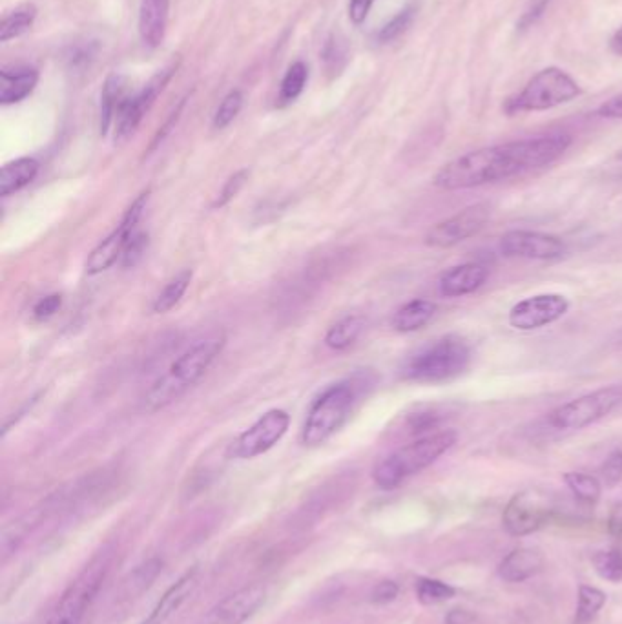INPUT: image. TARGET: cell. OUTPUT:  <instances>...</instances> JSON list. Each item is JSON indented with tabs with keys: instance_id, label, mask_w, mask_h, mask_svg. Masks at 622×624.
<instances>
[{
	"instance_id": "cell-37",
	"label": "cell",
	"mask_w": 622,
	"mask_h": 624,
	"mask_svg": "<svg viewBox=\"0 0 622 624\" xmlns=\"http://www.w3.org/2000/svg\"><path fill=\"white\" fill-rule=\"evenodd\" d=\"M249 177V170H239L234 176H230L223 190L219 192L218 199L214 201V208H221L225 207V205H229L230 201L236 198L239 192H241V188L245 187V183L249 181Z\"/></svg>"
},
{
	"instance_id": "cell-29",
	"label": "cell",
	"mask_w": 622,
	"mask_h": 624,
	"mask_svg": "<svg viewBox=\"0 0 622 624\" xmlns=\"http://www.w3.org/2000/svg\"><path fill=\"white\" fill-rule=\"evenodd\" d=\"M307 79H309L307 64L301 63V61L291 64L285 73V77H283V81H281L280 95H278L280 106L294 103L303 94V90L307 86Z\"/></svg>"
},
{
	"instance_id": "cell-49",
	"label": "cell",
	"mask_w": 622,
	"mask_h": 624,
	"mask_svg": "<svg viewBox=\"0 0 622 624\" xmlns=\"http://www.w3.org/2000/svg\"><path fill=\"white\" fill-rule=\"evenodd\" d=\"M610 48L615 55H621L622 57V28H619L617 32L613 33L612 41H610Z\"/></svg>"
},
{
	"instance_id": "cell-51",
	"label": "cell",
	"mask_w": 622,
	"mask_h": 624,
	"mask_svg": "<svg viewBox=\"0 0 622 624\" xmlns=\"http://www.w3.org/2000/svg\"><path fill=\"white\" fill-rule=\"evenodd\" d=\"M617 159H619V161H622V150L621 152H619V154H617Z\"/></svg>"
},
{
	"instance_id": "cell-33",
	"label": "cell",
	"mask_w": 622,
	"mask_h": 624,
	"mask_svg": "<svg viewBox=\"0 0 622 624\" xmlns=\"http://www.w3.org/2000/svg\"><path fill=\"white\" fill-rule=\"evenodd\" d=\"M593 566H595V572L599 573L604 581L621 583L622 552H619V550L595 553L593 555Z\"/></svg>"
},
{
	"instance_id": "cell-48",
	"label": "cell",
	"mask_w": 622,
	"mask_h": 624,
	"mask_svg": "<svg viewBox=\"0 0 622 624\" xmlns=\"http://www.w3.org/2000/svg\"><path fill=\"white\" fill-rule=\"evenodd\" d=\"M608 530L613 537H621L622 535V504H617L612 510L610 520H608Z\"/></svg>"
},
{
	"instance_id": "cell-27",
	"label": "cell",
	"mask_w": 622,
	"mask_h": 624,
	"mask_svg": "<svg viewBox=\"0 0 622 624\" xmlns=\"http://www.w3.org/2000/svg\"><path fill=\"white\" fill-rule=\"evenodd\" d=\"M37 19V8L33 4H22L15 10L8 11L0 22V42L17 39L28 32Z\"/></svg>"
},
{
	"instance_id": "cell-2",
	"label": "cell",
	"mask_w": 622,
	"mask_h": 624,
	"mask_svg": "<svg viewBox=\"0 0 622 624\" xmlns=\"http://www.w3.org/2000/svg\"><path fill=\"white\" fill-rule=\"evenodd\" d=\"M223 347L225 334L214 333L208 334L203 340L188 347L185 353L179 354L166 369L165 375L159 376L143 396V407L146 411H159L185 395L190 387H194L205 376L208 367L214 364Z\"/></svg>"
},
{
	"instance_id": "cell-43",
	"label": "cell",
	"mask_w": 622,
	"mask_h": 624,
	"mask_svg": "<svg viewBox=\"0 0 622 624\" xmlns=\"http://www.w3.org/2000/svg\"><path fill=\"white\" fill-rule=\"evenodd\" d=\"M400 593V586L394 583V581H382V583L376 584L371 593V601L374 604H387L393 603L394 599L398 597Z\"/></svg>"
},
{
	"instance_id": "cell-34",
	"label": "cell",
	"mask_w": 622,
	"mask_h": 624,
	"mask_svg": "<svg viewBox=\"0 0 622 624\" xmlns=\"http://www.w3.org/2000/svg\"><path fill=\"white\" fill-rule=\"evenodd\" d=\"M347 59H349L347 42L340 39L338 35H331L329 41L325 42V48H323V63H325L327 72L338 75L345 68Z\"/></svg>"
},
{
	"instance_id": "cell-3",
	"label": "cell",
	"mask_w": 622,
	"mask_h": 624,
	"mask_svg": "<svg viewBox=\"0 0 622 624\" xmlns=\"http://www.w3.org/2000/svg\"><path fill=\"white\" fill-rule=\"evenodd\" d=\"M473 349L464 336L446 334L420 347L402 365V378L416 384H444L464 375Z\"/></svg>"
},
{
	"instance_id": "cell-7",
	"label": "cell",
	"mask_w": 622,
	"mask_h": 624,
	"mask_svg": "<svg viewBox=\"0 0 622 624\" xmlns=\"http://www.w3.org/2000/svg\"><path fill=\"white\" fill-rule=\"evenodd\" d=\"M581 95L579 84L560 68H546L529 81L520 94L506 101V114L544 112L560 104L570 103Z\"/></svg>"
},
{
	"instance_id": "cell-9",
	"label": "cell",
	"mask_w": 622,
	"mask_h": 624,
	"mask_svg": "<svg viewBox=\"0 0 622 624\" xmlns=\"http://www.w3.org/2000/svg\"><path fill=\"white\" fill-rule=\"evenodd\" d=\"M493 214V207L489 203H475L453 214L451 218L442 219L431 229L427 230V247L433 249H451L457 247L462 241L477 236L480 230L488 225Z\"/></svg>"
},
{
	"instance_id": "cell-19",
	"label": "cell",
	"mask_w": 622,
	"mask_h": 624,
	"mask_svg": "<svg viewBox=\"0 0 622 624\" xmlns=\"http://www.w3.org/2000/svg\"><path fill=\"white\" fill-rule=\"evenodd\" d=\"M170 17V0H141L139 6V37L148 48H157L165 41Z\"/></svg>"
},
{
	"instance_id": "cell-11",
	"label": "cell",
	"mask_w": 622,
	"mask_h": 624,
	"mask_svg": "<svg viewBox=\"0 0 622 624\" xmlns=\"http://www.w3.org/2000/svg\"><path fill=\"white\" fill-rule=\"evenodd\" d=\"M551 513L553 506L546 493H540L537 489H526L509 500L502 522L509 535L526 537L539 531L550 520Z\"/></svg>"
},
{
	"instance_id": "cell-8",
	"label": "cell",
	"mask_w": 622,
	"mask_h": 624,
	"mask_svg": "<svg viewBox=\"0 0 622 624\" xmlns=\"http://www.w3.org/2000/svg\"><path fill=\"white\" fill-rule=\"evenodd\" d=\"M622 404V387L610 385L597 391H591L579 396L571 402L555 407L550 415L546 416V426L551 431L570 433L581 431L610 415L615 407Z\"/></svg>"
},
{
	"instance_id": "cell-47",
	"label": "cell",
	"mask_w": 622,
	"mask_h": 624,
	"mask_svg": "<svg viewBox=\"0 0 622 624\" xmlns=\"http://www.w3.org/2000/svg\"><path fill=\"white\" fill-rule=\"evenodd\" d=\"M473 621H475V615L464 608H453L446 615V624H471Z\"/></svg>"
},
{
	"instance_id": "cell-4",
	"label": "cell",
	"mask_w": 622,
	"mask_h": 624,
	"mask_svg": "<svg viewBox=\"0 0 622 624\" xmlns=\"http://www.w3.org/2000/svg\"><path fill=\"white\" fill-rule=\"evenodd\" d=\"M457 440L458 433L453 429L416 438L415 442L396 449L391 455L376 462L373 469L374 484L382 489L398 488L409 477L435 464L438 458L446 455L457 444Z\"/></svg>"
},
{
	"instance_id": "cell-17",
	"label": "cell",
	"mask_w": 622,
	"mask_h": 624,
	"mask_svg": "<svg viewBox=\"0 0 622 624\" xmlns=\"http://www.w3.org/2000/svg\"><path fill=\"white\" fill-rule=\"evenodd\" d=\"M197 584H199V568L192 566L163 593V597L157 601L154 610L146 615L141 624H165L194 595Z\"/></svg>"
},
{
	"instance_id": "cell-14",
	"label": "cell",
	"mask_w": 622,
	"mask_h": 624,
	"mask_svg": "<svg viewBox=\"0 0 622 624\" xmlns=\"http://www.w3.org/2000/svg\"><path fill=\"white\" fill-rule=\"evenodd\" d=\"M291 426V416L283 409H270L258 418L256 424L243 431L238 440L232 444L230 455L234 458L260 457L274 448Z\"/></svg>"
},
{
	"instance_id": "cell-39",
	"label": "cell",
	"mask_w": 622,
	"mask_h": 624,
	"mask_svg": "<svg viewBox=\"0 0 622 624\" xmlns=\"http://www.w3.org/2000/svg\"><path fill=\"white\" fill-rule=\"evenodd\" d=\"M601 477L608 488L617 486L622 480V449L612 451L601 466Z\"/></svg>"
},
{
	"instance_id": "cell-22",
	"label": "cell",
	"mask_w": 622,
	"mask_h": 624,
	"mask_svg": "<svg viewBox=\"0 0 622 624\" xmlns=\"http://www.w3.org/2000/svg\"><path fill=\"white\" fill-rule=\"evenodd\" d=\"M436 309L431 300H411L394 312L391 325L396 333H416L435 318Z\"/></svg>"
},
{
	"instance_id": "cell-45",
	"label": "cell",
	"mask_w": 622,
	"mask_h": 624,
	"mask_svg": "<svg viewBox=\"0 0 622 624\" xmlns=\"http://www.w3.org/2000/svg\"><path fill=\"white\" fill-rule=\"evenodd\" d=\"M597 115L604 119H622V94L615 95L606 103H602L597 110Z\"/></svg>"
},
{
	"instance_id": "cell-50",
	"label": "cell",
	"mask_w": 622,
	"mask_h": 624,
	"mask_svg": "<svg viewBox=\"0 0 622 624\" xmlns=\"http://www.w3.org/2000/svg\"><path fill=\"white\" fill-rule=\"evenodd\" d=\"M613 340H615V344L622 345V329H619L615 336H613Z\"/></svg>"
},
{
	"instance_id": "cell-41",
	"label": "cell",
	"mask_w": 622,
	"mask_h": 624,
	"mask_svg": "<svg viewBox=\"0 0 622 624\" xmlns=\"http://www.w3.org/2000/svg\"><path fill=\"white\" fill-rule=\"evenodd\" d=\"M436 426H438V413L433 409L420 411V413H415L409 418V429L413 435H424L429 429H435Z\"/></svg>"
},
{
	"instance_id": "cell-38",
	"label": "cell",
	"mask_w": 622,
	"mask_h": 624,
	"mask_svg": "<svg viewBox=\"0 0 622 624\" xmlns=\"http://www.w3.org/2000/svg\"><path fill=\"white\" fill-rule=\"evenodd\" d=\"M413 21V8H407V10L400 11L393 21L387 22L384 28L378 32V41L389 42L396 39L400 33H404L407 30V26Z\"/></svg>"
},
{
	"instance_id": "cell-15",
	"label": "cell",
	"mask_w": 622,
	"mask_h": 624,
	"mask_svg": "<svg viewBox=\"0 0 622 624\" xmlns=\"http://www.w3.org/2000/svg\"><path fill=\"white\" fill-rule=\"evenodd\" d=\"M500 252L506 258L528 261L559 260L566 252V241L537 230H509L500 238Z\"/></svg>"
},
{
	"instance_id": "cell-25",
	"label": "cell",
	"mask_w": 622,
	"mask_h": 624,
	"mask_svg": "<svg viewBox=\"0 0 622 624\" xmlns=\"http://www.w3.org/2000/svg\"><path fill=\"white\" fill-rule=\"evenodd\" d=\"M163 566L165 562L159 557H152L143 564H139L134 572L126 577L119 601H130V599L134 601L139 595H143L152 584L156 583L157 577L163 572Z\"/></svg>"
},
{
	"instance_id": "cell-13",
	"label": "cell",
	"mask_w": 622,
	"mask_h": 624,
	"mask_svg": "<svg viewBox=\"0 0 622 624\" xmlns=\"http://www.w3.org/2000/svg\"><path fill=\"white\" fill-rule=\"evenodd\" d=\"M570 311V300L557 292L535 294L511 307L508 322L513 329L529 333L559 322Z\"/></svg>"
},
{
	"instance_id": "cell-12",
	"label": "cell",
	"mask_w": 622,
	"mask_h": 624,
	"mask_svg": "<svg viewBox=\"0 0 622 624\" xmlns=\"http://www.w3.org/2000/svg\"><path fill=\"white\" fill-rule=\"evenodd\" d=\"M176 70L177 64H170L159 70L137 94H128L115 114V141H126L134 134L146 112L152 108L157 95L165 90L166 84L170 83Z\"/></svg>"
},
{
	"instance_id": "cell-18",
	"label": "cell",
	"mask_w": 622,
	"mask_h": 624,
	"mask_svg": "<svg viewBox=\"0 0 622 624\" xmlns=\"http://www.w3.org/2000/svg\"><path fill=\"white\" fill-rule=\"evenodd\" d=\"M488 267L469 261L447 269L438 280V291L444 298H462L478 291L488 280Z\"/></svg>"
},
{
	"instance_id": "cell-23",
	"label": "cell",
	"mask_w": 622,
	"mask_h": 624,
	"mask_svg": "<svg viewBox=\"0 0 622 624\" xmlns=\"http://www.w3.org/2000/svg\"><path fill=\"white\" fill-rule=\"evenodd\" d=\"M39 174V163L33 157L15 159L0 170V196L8 198L11 194L28 187Z\"/></svg>"
},
{
	"instance_id": "cell-42",
	"label": "cell",
	"mask_w": 622,
	"mask_h": 624,
	"mask_svg": "<svg viewBox=\"0 0 622 624\" xmlns=\"http://www.w3.org/2000/svg\"><path fill=\"white\" fill-rule=\"evenodd\" d=\"M61 307H63V296L61 294H48L33 307V316L42 322V320H48V318L55 316Z\"/></svg>"
},
{
	"instance_id": "cell-31",
	"label": "cell",
	"mask_w": 622,
	"mask_h": 624,
	"mask_svg": "<svg viewBox=\"0 0 622 624\" xmlns=\"http://www.w3.org/2000/svg\"><path fill=\"white\" fill-rule=\"evenodd\" d=\"M604 604H606V593L599 588L582 584L579 588V606L575 614V624L591 623Z\"/></svg>"
},
{
	"instance_id": "cell-36",
	"label": "cell",
	"mask_w": 622,
	"mask_h": 624,
	"mask_svg": "<svg viewBox=\"0 0 622 624\" xmlns=\"http://www.w3.org/2000/svg\"><path fill=\"white\" fill-rule=\"evenodd\" d=\"M146 247H148V234L137 230L134 236L130 238V241H128V245H126L125 252H123V258H121V265H123L125 269L135 267V265L139 263V260L143 258V254L146 252Z\"/></svg>"
},
{
	"instance_id": "cell-32",
	"label": "cell",
	"mask_w": 622,
	"mask_h": 624,
	"mask_svg": "<svg viewBox=\"0 0 622 624\" xmlns=\"http://www.w3.org/2000/svg\"><path fill=\"white\" fill-rule=\"evenodd\" d=\"M457 590L449 584L442 583L438 579H418L416 583V597L418 601L426 606H433V604L446 603L449 599L455 597Z\"/></svg>"
},
{
	"instance_id": "cell-35",
	"label": "cell",
	"mask_w": 622,
	"mask_h": 624,
	"mask_svg": "<svg viewBox=\"0 0 622 624\" xmlns=\"http://www.w3.org/2000/svg\"><path fill=\"white\" fill-rule=\"evenodd\" d=\"M243 108V94L239 90H232L229 94L225 95V99L221 101V104L214 114V128L216 130H223L238 117L239 112Z\"/></svg>"
},
{
	"instance_id": "cell-40",
	"label": "cell",
	"mask_w": 622,
	"mask_h": 624,
	"mask_svg": "<svg viewBox=\"0 0 622 624\" xmlns=\"http://www.w3.org/2000/svg\"><path fill=\"white\" fill-rule=\"evenodd\" d=\"M95 55H97V44L94 42H83V44H75L70 48V52H68V63L75 70H81V68H86V66H90V63L94 61Z\"/></svg>"
},
{
	"instance_id": "cell-28",
	"label": "cell",
	"mask_w": 622,
	"mask_h": 624,
	"mask_svg": "<svg viewBox=\"0 0 622 624\" xmlns=\"http://www.w3.org/2000/svg\"><path fill=\"white\" fill-rule=\"evenodd\" d=\"M190 281H192V271L179 272L174 280L166 283L165 289L157 294L156 300L152 303V311L157 314H165V312L172 311L176 307L177 303L181 302V298L185 296V292L190 287Z\"/></svg>"
},
{
	"instance_id": "cell-44",
	"label": "cell",
	"mask_w": 622,
	"mask_h": 624,
	"mask_svg": "<svg viewBox=\"0 0 622 624\" xmlns=\"http://www.w3.org/2000/svg\"><path fill=\"white\" fill-rule=\"evenodd\" d=\"M374 0H351L349 2V19L356 26H360L367 19L369 11L373 8Z\"/></svg>"
},
{
	"instance_id": "cell-1",
	"label": "cell",
	"mask_w": 622,
	"mask_h": 624,
	"mask_svg": "<svg viewBox=\"0 0 622 624\" xmlns=\"http://www.w3.org/2000/svg\"><path fill=\"white\" fill-rule=\"evenodd\" d=\"M570 134H548L486 146L449 161L433 177V185L442 190H466L484 187L522 176L533 170L550 167L571 146Z\"/></svg>"
},
{
	"instance_id": "cell-5",
	"label": "cell",
	"mask_w": 622,
	"mask_h": 624,
	"mask_svg": "<svg viewBox=\"0 0 622 624\" xmlns=\"http://www.w3.org/2000/svg\"><path fill=\"white\" fill-rule=\"evenodd\" d=\"M115 559L114 546H103L64 590L46 624H83L103 588Z\"/></svg>"
},
{
	"instance_id": "cell-20",
	"label": "cell",
	"mask_w": 622,
	"mask_h": 624,
	"mask_svg": "<svg viewBox=\"0 0 622 624\" xmlns=\"http://www.w3.org/2000/svg\"><path fill=\"white\" fill-rule=\"evenodd\" d=\"M542 568H544V557L539 550L517 548L498 564V575L506 583H524L533 575L542 572Z\"/></svg>"
},
{
	"instance_id": "cell-46",
	"label": "cell",
	"mask_w": 622,
	"mask_h": 624,
	"mask_svg": "<svg viewBox=\"0 0 622 624\" xmlns=\"http://www.w3.org/2000/svg\"><path fill=\"white\" fill-rule=\"evenodd\" d=\"M550 2L551 0H533V2H531V6H529L528 10H526V13L522 15V19H520V28H526V26H531L533 22L537 21L540 15L544 13V10H546V6H548Z\"/></svg>"
},
{
	"instance_id": "cell-21",
	"label": "cell",
	"mask_w": 622,
	"mask_h": 624,
	"mask_svg": "<svg viewBox=\"0 0 622 624\" xmlns=\"http://www.w3.org/2000/svg\"><path fill=\"white\" fill-rule=\"evenodd\" d=\"M39 83V72L33 66L2 68L0 72V103H21Z\"/></svg>"
},
{
	"instance_id": "cell-10",
	"label": "cell",
	"mask_w": 622,
	"mask_h": 624,
	"mask_svg": "<svg viewBox=\"0 0 622 624\" xmlns=\"http://www.w3.org/2000/svg\"><path fill=\"white\" fill-rule=\"evenodd\" d=\"M148 196L150 192H143L139 198L135 199L134 203L130 205V208L126 210L125 216L121 219L119 227L108 234L97 247H95L88 260H86V272L88 274H101V272L108 271L112 265H115L117 261H121L123 258V252H125L126 245L130 238L137 232V223L145 212L146 203H148Z\"/></svg>"
},
{
	"instance_id": "cell-6",
	"label": "cell",
	"mask_w": 622,
	"mask_h": 624,
	"mask_svg": "<svg viewBox=\"0 0 622 624\" xmlns=\"http://www.w3.org/2000/svg\"><path fill=\"white\" fill-rule=\"evenodd\" d=\"M356 396L353 382H340L323 391L303 424L301 442L309 448L325 444L349 420Z\"/></svg>"
},
{
	"instance_id": "cell-24",
	"label": "cell",
	"mask_w": 622,
	"mask_h": 624,
	"mask_svg": "<svg viewBox=\"0 0 622 624\" xmlns=\"http://www.w3.org/2000/svg\"><path fill=\"white\" fill-rule=\"evenodd\" d=\"M128 97V79L125 75L112 73L104 81L101 92V134L106 136L110 132V126L114 125L115 114L121 103Z\"/></svg>"
},
{
	"instance_id": "cell-26",
	"label": "cell",
	"mask_w": 622,
	"mask_h": 624,
	"mask_svg": "<svg viewBox=\"0 0 622 624\" xmlns=\"http://www.w3.org/2000/svg\"><path fill=\"white\" fill-rule=\"evenodd\" d=\"M363 327H365V318L358 314L345 316L340 322L334 323L329 333L325 336V344L329 345L334 351H343L360 338Z\"/></svg>"
},
{
	"instance_id": "cell-16",
	"label": "cell",
	"mask_w": 622,
	"mask_h": 624,
	"mask_svg": "<svg viewBox=\"0 0 622 624\" xmlns=\"http://www.w3.org/2000/svg\"><path fill=\"white\" fill-rule=\"evenodd\" d=\"M267 590L261 584H250L238 592L230 593L219 601L205 617L203 624H243L249 621L265 603Z\"/></svg>"
},
{
	"instance_id": "cell-30",
	"label": "cell",
	"mask_w": 622,
	"mask_h": 624,
	"mask_svg": "<svg viewBox=\"0 0 622 624\" xmlns=\"http://www.w3.org/2000/svg\"><path fill=\"white\" fill-rule=\"evenodd\" d=\"M564 482L570 488L571 493L575 495V499L586 502V504H595L601 499L602 486L597 477L588 475V473H579V471H570L564 475Z\"/></svg>"
}]
</instances>
